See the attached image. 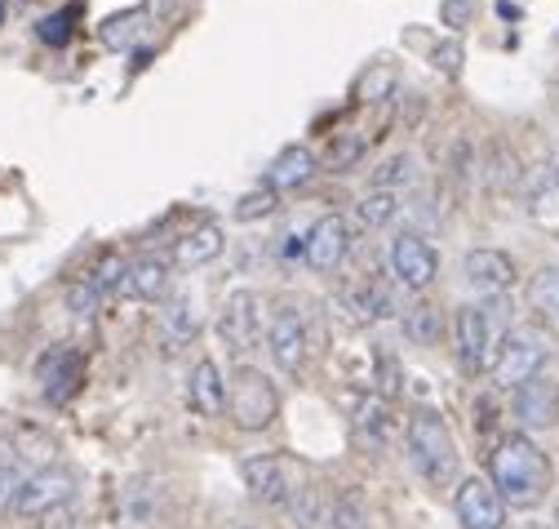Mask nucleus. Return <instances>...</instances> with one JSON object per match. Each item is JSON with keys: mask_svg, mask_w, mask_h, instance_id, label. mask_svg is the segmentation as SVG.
<instances>
[{"mask_svg": "<svg viewBox=\"0 0 559 529\" xmlns=\"http://www.w3.org/2000/svg\"><path fill=\"white\" fill-rule=\"evenodd\" d=\"M14 490H19V481H14V468L5 458H0V507H5L10 498H14Z\"/></svg>", "mask_w": 559, "mask_h": 529, "instance_id": "obj_40", "label": "nucleus"}, {"mask_svg": "<svg viewBox=\"0 0 559 529\" xmlns=\"http://www.w3.org/2000/svg\"><path fill=\"white\" fill-rule=\"evenodd\" d=\"M528 214L537 223H555L559 219V169L555 165H537L528 178Z\"/></svg>", "mask_w": 559, "mask_h": 529, "instance_id": "obj_24", "label": "nucleus"}, {"mask_svg": "<svg viewBox=\"0 0 559 529\" xmlns=\"http://www.w3.org/2000/svg\"><path fill=\"white\" fill-rule=\"evenodd\" d=\"M546 361H550V348H546V334L542 329H511V334L502 339V348H498V356H493V365H488V374H493V383L498 387H524L528 378H537L542 369H546Z\"/></svg>", "mask_w": 559, "mask_h": 529, "instance_id": "obj_4", "label": "nucleus"}, {"mask_svg": "<svg viewBox=\"0 0 559 529\" xmlns=\"http://www.w3.org/2000/svg\"><path fill=\"white\" fill-rule=\"evenodd\" d=\"M72 19H76V14H67V10H62V14H49V19H40V23H36V36H40L49 49H62L67 40L76 36Z\"/></svg>", "mask_w": 559, "mask_h": 529, "instance_id": "obj_35", "label": "nucleus"}, {"mask_svg": "<svg viewBox=\"0 0 559 529\" xmlns=\"http://www.w3.org/2000/svg\"><path fill=\"white\" fill-rule=\"evenodd\" d=\"M103 303H107V294H103V290H98L90 277H76L72 285H67V311L81 316V320L98 316V311H103Z\"/></svg>", "mask_w": 559, "mask_h": 529, "instance_id": "obj_32", "label": "nucleus"}, {"mask_svg": "<svg viewBox=\"0 0 559 529\" xmlns=\"http://www.w3.org/2000/svg\"><path fill=\"white\" fill-rule=\"evenodd\" d=\"M400 325H404V339L417 343V348H436L444 339V311L427 298H417L400 311Z\"/></svg>", "mask_w": 559, "mask_h": 529, "instance_id": "obj_22", "label": "nucleus"}, {"mask_svg": "<svg viewBox=\"0 0 559 529\" xmlns=\"http://www.w3.org/2000/svg\"><path fill=\"white\" fill-rule=\"evenodd\" d=\"M266 352L271 361L285 369V374H302L307 369V356H311V343H307V320L294 303H280L266 320Z\"/></svg>", "mask_w": 559, "mask_h": 529, "instance_id": "obj_5", "label": "nucleus"}, {"mask_svg": "<svg viewBox=\"0 0 559 529\" xmlns=\"http://www.w3.org/2000/svg\"><path fill=\"white\" fill-rule=\"evenodd\" d=\"M72 494H76V481H72V477L58 472V468H45V472H32L27 481H19L10 507H14L19 516H45V512L62 507Z\"/></svg>", "mask_w": 559, "mask_h": 529, "instance_id": "obj_11", "label": "nucleus"}, {"mask_svg": "<svg viewBox=\"0 0 559 529\" xmlns=\"http://www.w3.org/2000/svg\"><path fill=\"white\" fill-rule=\"evenodd\" d=\"M169 281H174V268L165 258H133L124 277H120V294L133 298V303H160L169 294Z\"/></svg>", "mask_w": 559, "mask_h": 529, "instance_id": "obj_16", "label": "nucleus"}, {"mask_svg": "<svg viewBox=\"0 0 559 529\" xmlns=\"http://www.w3.org/2000/svg\"><path fill=\"white\" fill-rule=\"evenodd\" d=\"M143 32H147V10H120V14H111V19H103V27H98V40H103V49H133L138 40H143Z\"/></svg>", "mask_w": 559, "mask_h": 529, "instance_id": "obj_25", "label": "nucleus"}, {"mask_svg": "<svg viewBox=\"0 0 559 529\" xmlns=\"http://www.w3.org/2000/svg\"><path fill=\"white\" fill-rule=\"evenodd\" d=\"M236 529H249V525H236Z\"/></svg>", "mask_w": 559, "mask_h": 529, "instance_id": "obj_42", "label": "nucleus"}, {"mask_svg": "<svg viewBox=\"0 0 559 529\" xmlns=\"http://www.w3.org/2000/svg\"><path fill=\"white\" fill-rule=\"evenodd\" d=\"M342 303L352 307V316H356L360 325H373V320H382V316H395V294H391L382 281H365V285H356V290H346Z\"/></svg>", "mask_w": 559, "mask_h": 529, "instance_id": "obj_23", "label": "nucleus"}, {"mask_svg": "<svg viewBox=\"0 0 559 529\" xmlns=\"http://www.w3.org/2000/svg\"><path fill=\"white\" fill-rule=\"evenodd\" d=\"M453 352H457V365L466 369V374H484L488 365H493V356H498V339H493V329H488V320H484V311H479V303H466V307H457V320H453Z\"/></svg>", "mask_w": 559, "mask_h": 529, "instance_id": "obj_7", "label": "nucleus"}, {"mask_svg": "<svg viewBox=\"0 0 559 529\" xmlns=\"http://www.w3.org/2000/svg\"><path fill=\"white\" fill-rule=\"evenodd\" d=\"M218 334H223V343H227L236 356L249 352V348H258V339L266 334V329H262V311H258V294L236 290V294L223 303V311H218Z\"/></svg>", "mask_w": 559, "mask_h": 529, "instance_id": "obj_12", "label": "nucleus"}, {"mask_svg": "<svg viewBox=\"0 0 559 529\" xmlns=\"http://www.w3.org/2000/svg\"><path fill=\"white\" fill-rule=\"evenodd\" d=\"M462 277H466V290L484 303V298H502L515 290L520 281V268L507 249H471L466 262H462Z\"/></svg>", "mask_w": 559, "mask_h": 529, "instance_id": "obj_8", "label": "nucleus"}, {"mask_svg": "<svg viewBox=\"0 0 559 529\" xmlns=\"http://www.w3.org/2000/svg\"><path fill=\"white\" fill-rule=\"evenodd\" d=\"M223 249H227L223 227H218V223H200V227H191L182 240H174V268H182V272L209 268V262H214Z\"/></svg>", "mask_w": 559, "mask_h": 529, "instance_id": "obj_19", "label": "nucleus"}, {"mask_svg": "<svg viewBox=\"0 0 559 529\" xmlns=\"http://www.w3.org/2000/svg\"><path fill=\"white\" fill-rule=\"evenodd\" d=\"M440 19H444V27H453V32L471 27V19H475V0H444V5H440Z\"/></svg>", "mask_w": 559, "mask_h": 529, "instance_id": "obj_38", "label": "nucleus"}, {"mask_svg": "<svg viewBox=\"0 0 559 529\" xmlns=\"http://www.w3.org/2000/svg\"><path fill=\"white\" fill-rule=\"evenodd\" d=\"M436 68H440L444 77H462V45H457V40H444V45L436 49Z\"/></svg>", "mask_w": 559, "mask_h": 529, "instance_id": "obj_39", "label": "nucleus"}, {"mask_svg": "<svg viewBox=\"0 0 559 529\" xmlns=\"http://www.w3.org/2000/svg\"><path fill=\"white\" fill-rule=\"evenodd\" d=\"M515 419L524 423V432H546L559 419V387L546 374L515 387Z\"/></svg>", "mask_w": 559, "mask_h": 529, "instance_id": "obj_14", "label": "nucleus"}, {"mask_svg": "<svg viewBox=\"0 0 559 529\" xmlns=\"http://www.w3.org/2000/svg\"><path fill=\"white\" fill-rule=\"evenodd\" d=\"M329 525L333 529H369V516H365V507H360V498H337L333 503V512H329Z\"/></svg>", "mask_w": 559, "mask_h": 529, "instance_id": "obj_36", "label": "nucleus"}, {"mask_svg": "<svg viewBox=\"0 0 559 529\" xmlns=\"http://www.w3.org/2000/svg\"><path fill=\"white\" fill-rule=\"evenodd\" d=\"M187 396H191V410L200 419H218L227 410V383H223V369L218 361H195L191 365V378H187Z\"/></svg>", "mask_w": 559, "mask_h": 529, "instance_id": "obj_17", "label": "nucleus"}, {"mask_svg": "<svg viewBox=\"0 0 559 529\" xmlns=\"http://www.w3.org/2000/svg\"><path fill=\"white\" fill-rule=\"evenodd\" d=\"M36 374H40V383H45V396H49V401L62 405L67 396H72V391L85 383V361H81L76 348H53V352L40 356Z\"/></svg>", "mask_w": 559, "mask_h": 529, "instance_id": "obj_15", "label": "nucleus"}, {"mask_svg": "<svg viewBox=\"0 0 559 529\" xmlns=\"http://www.w3.org/2000/svg\"><path fill=\"white\" fill-rule=\"evenodd\" d=\"M369 152V134H360V129H346V134H337L324 152V169L329 174H346L352 165H360V156Z\"/></svg>", "mask_w": 559, "mask_h": 529, "instance_id": "obj_28", "label": "nucleus"}, {"mask_svg": "<svg viewBox=\"0 0 559 529\" xmlns=\"http://www.w3.org/2000/svg\"><path fill=\"white\" fill-rule=\"evenodd\" d=\"M404 201H400V191H369L365 196V201L356 205V219H360V227H369V232H382L386 223H395L404 210H400Z\"/></svg>", "mask_w": 559, "mask_h": 529, "instance_id": "obj_27", "label": "nucleus"}, {"mask_svg": "<svg viewBox=\"0 0 559 529\" xmlns=\"http://www.w3.org/2000/svg\"><path fill=\"white\" fill-rule=\"evenodd\" d=\"M373 365H378V396H382V401L400 396V361H395V356H386V352H378V356H373Z\"/></svg>", "mask_w": 559, "mask_h": 529, "instance_id": "obj_37", "label": "nucleus"}, {"mask_svg": "<svg viewBox=\"0 0 559 529\" xmlns=\"http://www.w3.org/2000/svg\"><path fill=\"white\" fill-rule=\"evenodd\" d=\"M488 485H493L507 503V512H533L550 498V485H555V468L546 449L528 436V432H511L493 445L488 454Z\"/></svg>", "mask_w": 559, "mask_h": 529, "instance_id": "obj_1", "label": "nucleus"}, {"mask_svg": "<svg viewBox=\"0 0 559 529\" xmlns=\"http://www.w3.org/2000/svg\"><path fill=\"white\" fill-rule=\"evenodd\" d=\"M195 334H200L195 303H191L187 294H178V298L165 307V316H160V348H165V352H182Z\"/></svg>", "mask_w": 559, "mask_h": 529, "instance_id": "obj_21", "label": "nucleus"}, {"mask_svg": "<svg viewBox=\"0 0 559 529\" xmlns=\"http://www.w3.org/2000/svg\"><path fill=\"white\" fill-rule=\"evenodd\" d=\"M417 178V156H408V152H395V156H386L378 169H373V187L378 191H400L404 183H413Z\"/></svg>", "mask_w": 559, "mask_h": 529, "instance_id": "obj_31", "label": "nucleus"}, {"mask_svg": "<svg viewBox=\"0 0 559 529\" xmlns=\"http://www.w3.org/2000/svg\"><path fill=\"white\" fill-rule=\"evenodd\" d=\"M0 23H5V0H0Z\"/></svg>", "mask_w": 559, "mask_h": 529, "instance_id": "obj_41", "label": "nucleus"}, {"mask_svg": "<svg viewBox=\"0 0 559 529\" xmlns=\"http://www.w3.org/2000/svg\"><path fill=\"white\" fill-rule=\"evenodd\" d=\"M520 178H524V165H520V156L507 143L488 148V156H484V183L488 187H493V191H511V187H520Z\"/></svg>", "mask_w": 559, "mask_h": 529, "instance_id": "obj_26", "label": "nucleus"}, {"mask_svg": "<svg viewBox=\"0 0 559 529\" xmlns=\"http://www.w3.org/2000/svg\"><path fill=\"white\" fill-rule=\"evenodd\" d=\"M391 85H395V68L391 62H373V68L360 77V85H356V98L360 103H378V98L391 94Z\"/></svg>", "mask_w": 559, "mask_h": 529, "instance_id": "obj_34", "label": "nucleus"}, {"mask_svg": "<svg viewBox=\"0 0 559 529\" xmlns=\"http://www.w3.org/2000/svg\"><path fill=\"white\" fill-rule=\"evenodd\" d=\"M294 462L289 458H280V454H253V458H245V468H240V477H245V485H249V494L262 503V507H285L289 512V498H294V490L302 485H294Z\"/></svg>", "mask_w": 559, "mask_h": 529, "instance_id": "obj_6", "label": "nucleus"}, {"mask_svg": "<svg viewBox=\"0 0 559 529\" xmlns=\"http://www.w3.org/2000/svg\"><path fill=\"white\" fill-rule=\"evenodd\" d=\"M275 205H280V196H275V191L262 183L258 191H245V196H240L231 214H236V223H258V219L275 214Z\"/></svg>", "mask_w": 559, "mask_h": 529, "instance_id": "obj_33", "label": "nucleus"}, {"mask_svg": "<svg viewBox=\"0 0 559 529\" xmlns=\"http://www.w3.org/2000/svg\"><path fill=\"white\" fill-rule=\"evenodd\" d=\"M528 307H533L542 320H555V325H559V268H542V272L528 281Z\"/></svg>", "mask_w": 559, "mask_h": 529, "instance_id": "obj_30", "label": "nucleus"}, {"mask_svg": "<svg viewBox=\"0 0 559 529\" xmlns=\"http://www.w3.org/2000/svg\"><path fill=\"white\" fill-rule=\"evenodd\" d=\"M453 507L462 529H507V503L484 477H466L453 494Z\"/></svg>", "mask_w": 559, "mask_h": 529, "instance_id": "obj_10", "label": "nucleus"}, {"mask_svg": "<svg viewBox=\"0 0 559 529\" xmlns=\"http://www.w3.org/2000/svg\"><path fill=\"white\" fill-rule=\"evenodd\" d=\"M316 178V152L307 143H289V148H280L275 161L266 165V187L280 196V191H294L302 183Z\"/></svg>", "mask_w": 559, "mask_h": 529, "instance_id": "obj_18", "label": "nucleus"}, {"mask_svg": "<svg viewBox=\"0 0 559 529\" xmlns=\"http://www.w3.org/2000/svg\"><path fill=\"white\" fill-rule=\"evenodd\" d=\"M404 445H408V458L417 477H423L427 485L436 490H449L457 481V440L449 432V423L436 414V410H413L408 414V427H404Z\"/></svg>", "mask_w": 559, "mask_h": 529, "instance_id": "obj_2", "label": "nucleus"}, {"mask_svg": "<svg viewBox=\"0 0 559 529\" xmlns=\"http://www.w3.org/2000/svg\"><path fill=\"white\" fill-rule=\"evenodd\" d=\"M227 410L240 432H266L280 419V387L258 369V365H236L227 383Z\"/></svg>", "mask_w": 559, "mask_h": 529, "instance_id": "obj_3", "label": "nucleus"}, {"mask_svg": "<svg viewBox=\"0 0 559 529\" xmlns=\"http://www.w3.org/2000/svg\"><path fill=\"white\" fill-rule=\"evenodd\" d=\"M346 249H352V227H346L342 214H324L311 223L307 240H302V258L311 262L316 272H337Z\"/></svg>", "mask_w": 559, "mask_h": 529, "instance_id": "obj_13", "label": "nucleus"}, {"mask_svg": "<svg viewBox=\"0 0 559 529\" xmlns=\"http://www.w3.org/2000/svg\"><path fill=\"white\" fill-rule=\"evenodd\" d=\"M391 272L400 277V285L408 290H427L436 277H440V254L427 236L417 232H400L391 240Z\"/></svg>", "mask_w": 559, "mask_h": 529, "instance_id": "obj_9", "label": "nucleus"}, {"mask_svg": "<svg viewBox=\"0 0 559 529\" xmlns=\"http://www.w3.org/2000/svg\"><path fill=\"white\" fill-rule=\"evenodd\" d=\"M352 427L360 436L365 449L382 454L391 445V410L382 396H356V405H352Z\"/></svg>", "mask_w": 559, "mask_h": 529, "instance_id": "obj_20", "label": "nucleus"}, {"mask_svg": "<svg viewBox=\"0 0 559 529\" xmlns=\"http://www.w3.org/2000/svg\"><path fill=\"white\" fill-rule=\"evenodd\" d=\"M289 516L298 520V529H320V525H329L324 494H320L311 481H302V485L294 490V498H289Z\"/></svg>", "mask_w": 559, "mask_h": 529, "instance_id": "obj_29", "label": "nucleus"}]
</instances>
